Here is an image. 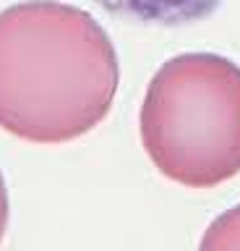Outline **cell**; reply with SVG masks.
<instances>
[{"instance_id":"6da1fadb","label":"cell","mask_w":240,"mask_h":251,"mask_svg":"<svg viewBox=\"0 0 240 251\" xmlns=\"http://www.w3.org/2000/svg\"><path fill=\"white\" fill-rule=\"evenodd\" d=\"M118 52L91 13L58 0L0 11V128L32 144H65L107 118Z\"/></svg>"},{"instance_id":"7a4b0ae2","label":"cell","mask_w":240,"mask_h":251,"mask_svg":"<svg viewBox=\"0 0 240 251\" xmlns=\"http://www.w3.org/2000/svg\"><path fill=\"white\" fill-rule=\"evenodd\" d=\"M141 144L165 178L214 188L240 173V66L217 52L170 58L144 94Z\"/></svg>"},{"instance_id":"3957f363","label":"cell","mask_w":240,"mask_h":251,"mask_svg":"<svg viewBox=\"0 0 240 251\" xmlns=\"http://www.w3.org/2000/svg\"><path fill=\"white\" fill-rule=\"evenodd\" d=\"M118 19L146 26H188L209 19L222 0H94Z\"/></svg>"},{"instance_id":"277c9868","label":"cell","mask_w":240,"mask_h":251,"mask_svg":"<svg viewBox=\"0 0 240 251\" xmlns=\"http://www.w3.org/2000/svg\"><path fill=\"white\" fill-rule=\"evenodd\" d=\"M198 251H240V204L219 215L206 227Z\"/></svg>"},{"instance_id":"5b68a950","label":"cell","mask_w":240,"mask_h":251,"mask_svg":"<svg viewBox=\"0 0 240 251\" xmlns=\"http://www.w3.org/2000/svg\"><path fill=\"white\" fill-rule=\"evenodd\" d=\"M5 227H8V191H5V180L0 173V241L5 235Z\"/></svg>"}]
</instances>
